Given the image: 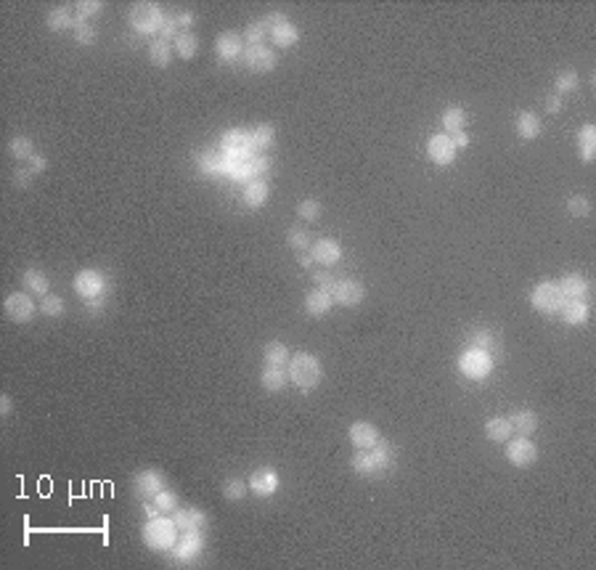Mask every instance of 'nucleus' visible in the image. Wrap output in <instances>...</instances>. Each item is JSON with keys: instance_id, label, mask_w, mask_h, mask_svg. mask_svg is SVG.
Here are the masks:
<instances>
[{"instance_id": "f257e3e1", "label": "nucleus", "mask_w": 596, "mask_h": 570, "mask_svg": "<svg viewBox=\"0 0 596 570\" xmlns=\"http://www.w3.org/2000/svg\"><path fill=\"white\" fill-rule=\"evenodd\" d=\"M286 374H289V382L297 385L303 393H310L324 380V366L313 353H294L286 364Z\"/></svg>"}, {"instance_id": "f03ea898", "label": "nucleus", "mask_w": 596, "mask_h": 570, "mask_svg": "<svg viewBox=\"0 0 596 570\" xmlns=\"http://www.w3.org/2000/svg\"><path fill=\"white\" fill-rule=\"evenodd\" d=\"M143 541L157 549V552H170L173 544L178 541V528L173 520L162 518H149V522L143 525Z\"/></svg>"}, {"instance_id": "7ed1b4c3", "label": "nucleus", "mask_w": 596, "mask_h": 570, "mask_svg": "<svg viewBox=\"0 0 596 570\" xmlns=\"http://www.w3.org/2000/svg\"><path fill=\"white\" fill-rule=\"evenodd\" d=\"M162 22H165V13L157 3H136L130 8V27L138 35H159Z\"/></svg>"}, {"instance_id": "20e7f679", "label": "nucleus", "mask_w": 596, "mask_h": 570, "mask_svg": "<svg viewBox=\"0 0 596 570\" xmlns=\"http://www.w3.org/2000/svg\"><path fill=\"white\" fill-rule=\"evenodd\" d=\"M77 297H82L88 305H101L106 297V281L99 271H80L72 281Z\"/></svg>"}, {"instance_id": "39448f33", "label": "nucleus", "mask_w": 596, "mask_h": 570, "mask_svg": "<svg viewBox=\"0 0 596 570\" xmlns=\"http://www.w3.org/2000/svg\"><path fill=\"white\" fill-rule=\"evenodd\" d=\"M458 369H461V374L472 382L488 380V377H490V371H493V355L467 348L464 353L458 355Z\"/></svg>"}, {"instance_id": "423d86ee", "label": "nucleus", "mask_w": 596, "mask_h": 570, "mask_svg": "<svg viewBox=\"0 0 596 570\" xmlns=\"http://www.w3.org/2000/svg\"><path fill=\"white\" fill-rule=\"evenodd\" d=\"M530 303L538 313H544V316H554L559 313V308L565 303V297H562V292H559L557 281H541L538 287L533 290V297H530Z\"/></svg>"}, {"instance_id": "0eeeda50", "label": "nucleus", "mask_w": 596, "mask_h": 570, "mask_svg": "<svg viewBox=\"0 0 596 570\" xmlns=\"http://www.w3.org/2000/svg\"><path fill=\"white\" fill-rule=\"evenodd\" d=\"M202 546H204L202 531H183V536L173 544L170 552H173V560H175L178 565H189V562H194V560L199 557Z\"/></svg>"}, {"instance_id": "6e6552de", "label": "nucleus", "mask_w": 596, "mask_h": 570, "mask_svg": "<svg viewBox=\"0 0 596 570\" xmlns=\"http://www.w3.org/2000/svg\"><path fill=\"white\" fill-rule=\"evenodd\" d=\"M363 297H366V287L358 279H337L331 290L334 305H342V308H356L358 303H363Z\"/></svg>"}, {"instance_id": "1a4fd4ad", "label": "nucleus", "mask_w": 596, "mask_h": 570, "mask_svg": "<svg viewBox=\"0 0 596 570\" xmlns=\"http://www.w3.org/2000/svg\"><path fill=\"white\" fill-rule=\"evenodd\" d=\"M507 459L514 464V467H530V464H535V459H538V448H535V443L530 441V438H525V435H520V438H509L507 441Z\"/></svg>"}, {"instance_id": "9d476101", "label": "nucleus", "mask_w": 596, "mask_h": 570, "mask_svg": "<svg viewBox=\"0 0 596 570\" xmlns=\"http://www.w3.org/2000/svg\"><path fill=\"white\" fill-rule=\"evenodd\" d=\"M244 38H239L236 32H220L215 40V51H217V59L223 64H236L241 62V56H244Z\"/></svg>"}, {"instance_id": "9b49d317", "label": "nucleus", "mask_w": 596, "mask_h": 570, "mask_svg": "<svg viewBox=\"0 0 596 570\" xmlns=\"http://www.w3.org/2000/svg\"><path fill=\"white\" fill-rule=\"evenodd\" d=\"M456 146H453V141L448 133H437V136H432L430 143H427V154H430V159L435 165L440 167H448L453 159H456Z\"/></svg>"}, {"instance_id": "f8f14e48", "label": "nucleus", "mask_w": 596, "mask_h": 570, "mask_svg": "<svg viewBox=\"0 0 596 570\" xmlns=\"http://www.w3.org/2000/svg\"><path fill=\"white\" fill-rule=\"evenodd\" d=\"M247 485H249V491H254L257 496L268 499V496H273L279 491V485H281L279 472L273 467H257L252 475H249V483H247Z\"/></svg>"}, {"instance_id": "ddd939ff", "label": "nucleus", "mask_w": 596, "mask_h": 570, "mask_svg": "<svg viewBox=\"0 0 596 570\" xmlns=\"http://www.w3.org/2000/svg\"><path fill=\"white\" fill-rule=\"evenodd\" d=\"M3 308H6V316L11 318V321H16V324H24V321H29V318L35 316V303H32V297L24 294V292L8 294Z\"/></svg>"}, {"instance_id": "4468645a", "label": "nucleus", "mask_w": 596, "mask_h": 570, "mask_svg": "<svg viewBox=\"0 0 596 570\" xmlns=\"http://www.w3.org/2000/svg\"><path fill=\"white\" fill-rule=\"evenodd\" d=\"M241 64L252 72H270L276 66V53L266 48V45H247L244 48V56H241Z\"/></svg>"}, {"instance_id": "2eb2a0df", "label": "nucleus", "mask_w": 596, "mask_h": 570, "mask_svg": "<svg viewBox=\"0 0 596 570\" xmlns=\"http://www.w3.org/2000/svg\"><path fill=\"white\" fill-rule=\"evenodd\" d=\"M307 252H310L313 263H318V266H334V263L342 260V247H340V241L329 239V236L313 241Z\"/></svg>"}, {"instance_id": "dca6fc26", "label": "nucleus", "mask_w": 596, "mask_h": 570, "mask_svg": "<svg viewBox=\"0 0 596 570\" xmlns=\"http://www.w3.org/2000/svg\"><path fill=\"white\" fill-rule=\"evenodd\" d=\"M133 485H136V494H138L143 501H146V499H154L159 491H165L167 488L162 472H157V469H143V472H138V475L133 478Z\"/></svg>"}, {"instance_id": "f3484780", "label": "nucleus", "mask_w": 596, "mask_h": 570, "mask_svg": "<svg viewBox=\"0 0 596 570\" xmlns=\"http://www.w3.org/2000/svg\"><path fill=\"white\" fill-rule=\"evenodd\" d=\"M347 438H350V443L356 446V448H371L374 443H379L381 441L379 427H377V425H371V422H363V419L350 425Z\"/></svg>"}, {"instance_id": "a211bd4d", "label": "nucleus", "mask_w": 596, "mask_h": 570, "mask_svg": "<svg viewBox=\"0 0 596 570\" xmlns=\"http://www.w3.org/2000/svg\"><path fill=\"white\" fill-rule=\"evenodd\" d=\"M467 348L493 355L501 350V337H498V332L495 329H474L470 337H467Z\"/></svg>"}, {"instance_id": "6ab92c4d", "label": "nucleus", "mask_w": 596, "mask_h": 570, "mask_svg": "<svg viewBox=\"0 0 596 570\" xmlns=\"http://www.w3.org/2000/svg\"><path fill=\"white\" fill-rule=\"evenodd\" d=\"M173 522L178 531H204L207 528V515L196 507L175 509L173 512Z\"/></svg>"}, {"instance_id": "aec40b11", "label": "nucleus", "mask_w": 596, "mask_h": 570, "mask_svg": "<svg viewBox=\"0 0 596 570\" xmlns=\"http://www.w3.org/2000/svg\"><path fill=\"white\" fill-rule=\"evenodd\" d=\"M557 287L565 300H586L588 297V281L581 273H565L557 281Z\"/></svg>"}, {"instance_id": "412c9836", "label": "nucleus", "mask_w": 596, "mask_h": 570, "mask_svg": "<svg viewBox=\"0 0 596 570\" xmlns=\"http://www.w3.org/2000/svg\"><path fill=\"white\" fill-rule=\"evenodd\" d=\"M331 305H334V300H331V292L313 290V292H307V294H305V313H307L310 318L326 316V313L331 311Z\"/></svg>"}, {"instance_id": "4be33fe9", "label": "nucleus", "mask_w": 596, "mask_h": 570, "mask_svg": "<svg viewBox=\"0 0 596 570\" xmlns=\"http://www.w3.org/2000/svg\"><path fill=\"white\" fill-rule=\"evenodd\" d=\"M268 194H270V189H268L266 180H249V183H244L241 199L249 210H260L268 202Z\"/></svg>"}, {"instance_id": "5701e85b", "label": "nucleus", "mask_w": 596, "mask_h": 570, "mask_svg": "<svg viewBox=\"0 0 596 570\" xmlns=\"http://www.w3.org/2000/svg\"><path fill=\"white\" fill-rule=\"evenodd\" d=\"M289 382V374L284 366H263L260 371V385L266 387L268 393H281Z\"/></svg>"}, {"instance_id": "b1692460", "label": "nucleus", "mask_w": 596, "mask_h": 570, "mask_svg": "<svg viewBox=\"0 0 596 570\" xmlns=\"http://www.w3.org/2000/svg\"><path fill=\"white\" fill-rule=\"evenodd\" d=\"M559 316L565 318L572 327H581L588 321V303L586 300H565L559 308Z\"/></svg>"}, {"instance_id": "393cba45", "label": "nucleus", "mask_w": 596, "mask_h": 570, "mask_svg": "<svg viewBox=\"0 0 596 570\" xmlns=\"http://www.w3.org/2000/svg\"><path fill=\"white\" fill-rule=\"evenodd\" d=\"M509 422H511V432H517V435H533L535 430H538V414L535 411H530V408H520V411H514L511 417H509Z\"/></svg>"}, {"instance_id": "a878e982", "label": "nucleus", "mask_w": 596, "mask_h": 570, "mask_svg": "<svg viewBox=\"0 0 596 570\" xmlns=\"http://www.w3.org/2000/svg\"><path fill=\"white\" fill-rule=\"evenodd\" d=\"M514 127H517V136H520L522 141H535L541 136V120H538L533 112H528V109L517 114Z\"/></svg>"}, {"instance_id": "bb28decb", "label": "nucleus", "mask_w": 596, "mask_h": 570, "mask_svg": "<svg viewBox=\"0 0 596 570\" xmlns=\"http://www.w3.org/2000/svg\"><path fill=\"white\" fill-rule=\"evenodd\" d=\"M350 467L361 478H379V469L374 464V456H371L368 448H356V454L350 459Z\"/></svg>"}, {"instance_id": "cd10ccee", "label": "nucleus", "mask_w": 596, "mask_h": 570, "mask_svg": "<svg viewBox=\"0 0 596 570\" xmlns=\"http://www.w3.org/2000/svg\"><path fill=\"white\" fill-rule=\"evenodd\" d=\"M22 284H24L27 292H32V294H40V297H45V294H51V281L48 276L38 271V268H27L24 273H22Z\"/></svg>"}, {"instance_id": "c85d7f7f", "label": "nucleus", "mask_w": 596, "mask_h": 570, "mask_svg": "<svg viewBox=\"0 0 596 570\" xmlns=\"http://www.w3.org/2000/svg\"><path fill=\"white\" fill-rule=\"evenodd\" d=\"M289 358H292V355H289V348L279 340H270L266 348H263V364H266V366H284L286 369Z\"/></svg>"}, {"instance_id": "c756f323", "label": "nucleus", "mask_w": 596, "mask_h": 570, "mask_svg": "<svg viewBox=\"0 0 596 570\" xmlns=\"http://www.w3.org/2000/svg\"><path fill=\"white\" fill-rule=\"evenodd\" d=\"M270 38H273V43H276L279 48H292L294 43L300 40V29H297L289 19H284L281 24H276L270 29Z\"/></svg>"}, {"instance_id": "7c9ffc66", "label": "nucleus", "mask_w": 596, "mask_h": 570, "mask_svg": "<svg viewBox=\"0 0 596 570\" xmlns=\"http://www.w3.org/2000/svg\"><path fill=\"white\" fill-rule=\"evenodd\" d=\"M485 435L493 441V443H507L511 438V422L504 417H493L485 422Z\"/></svg>"}, {"instance_id": "2f4dec72", "label": "nucleus", "mask_w": 596, "mask_h": 570, "mask_svg": "<svg viewBox=\"0 0 596 570\" xmlns=\"http://www.w3.org/2000/svg\"><path fill=\"white\" fill-rule=\"evenodd\" d=\"M252 133V146L254 152H268L270 146H273V141H276V127L270 125V122H260V125L249 130Z\"/></svg>"}, {"instance_id": "473e14b6", "label": "nucleus", "mask_w": 596, "mask_h": 570, "mask_svg": "<svg viewBox=\"0 0 596 570\" xmlns=\"http://www.w3.org/2000/svg\"><path fill=\"white\" fill-rule=\"evenodd\" d=\"M8 154H11L13 159H19V162H29L32 157H35V146H32V138H27V136H13L8 141Z\"/></svg>"}, {"instance_id": "72a5a7b5", "label": "nucleus", "mask_w": 596, "mask_h": 570, "mask_svg": "<svg viewBox=\"0 0 596 570\" xmlns=\"http://www.w3.org/2000/svg\"><path fill=\"white\" fill-rule=\"evenodd\" d=\"M440 120H443L445 133H448V136H453V133H461L464 125H467V112H464L461 106H448Z\"/></svg>"}, {"instance_id": "f704fd0d", "label": "nucleus", "mask_w": 596, "mask_h": 570, "mask_svg": "<svg viewBox=\"0 0 596 570\" xmlns=\"http://www.w3.org/2000/svg\"><path fill=\"white\" fill-rule=\"evenodd\" d=\"M149 62H152L154 66H162V69H165L167 64L173 62V43L152 40V45H149Z\"/></svg>"}, {"instance_id": "c9c22d12", "label": "nucleus", "mask_w": 596, "mask_h": 570, "mask_svg": "<svg viewBox=\"0 0 596 570\" xmlns=\"http://www.w3.org/2000/svg\"><path fill=\"white\" fill-rule=\"evenodd\" d=\"M578 143H581V157L583 162H594V152H596V127L594 125H583L581 133H578Z\"/></svg>"}, {"instance_id": "e433bc0d", "label": "nucleus", "mask_w": 596, "mask_h": 570, "mask_svg": "<svg viewBox=\"0 0 596 570\" xmlns=\"http://www.w3.org/2000/svg\"><path fill=\"white\" fill-rule=\"evenodd\" d=\"M48 27H51L53 32L72 29V27H75V16H72V11H69V8L56 6V8H51V13H48Z\"/></svg>"}, {"instance_id": "4c0bfd02", "label": "nucleus", "mask_w": 596, "mask_h": 570, "mask_svg": "<svg viewBox=\"0 0 596 570\" xmlns=\"http://www.w3.org/2000/svg\"><path fill=\"white\" fill-rule=\"evenodd\" d=\"M173 45H175V53H178L180 59H194L196 51H199V38L194 32H183V35L175 38Z\"/></svg>"}, {"instance_id": "58836bf2", "label": "nucleus", "mask_w": 596, "mask_h": 570, "mask_svg": "<svg viewBox=\"0 0 596 570\" xmlns=\"http://www.w3.org/2000/svg\"><path fill=\"white\" fill-rule=\"evenodd\" d=\"M72 38L80 43V45H93L96 38H99V32H96V27L85 22V19H77L75 16V27H72Z\"/></svg>"}, {"instance_id": "ea45409f", "label": "nucleus", "mask_w": 596, "mask_h": 570, "mask_svg": "<svg viewBox=\"0 0 596 570\" xmlns=\"http://www.w3.org/2000/svg\"><path fill=\"white\" fill-rule=\"evenodd\" d=\"M286 244L292 247L294 252H307L313 241H310V234H307L305 228L292 226V228H289V231H286Z\"/></svg>"}, {"instance_id": "a19ab883", "label": "nucleus", "mask_w": 596, "mask_h": 570, "mask_svg": "<svg viewBox=\"0 0 596 570\" xmlns=\"http://www.w3.org/2000/svg\"><path fill=\"white\" fill-rule=\"evenodd\" d=\"M321 213H324V207H321V202L313 199V197H307V199H303V202L297 204V215H300V220H305V223L318 220Z\"/></svg>"}, {"instance_id": "79ce46f5", "label": "nucleus", "mask_w": 596, "mask_h": 570, "mask_svg": "<svg viewBox=\"0 0 596 570\" xmlns=\"http://www.w3.org/2000/svg\"><path fill=\"white\" fill-rule=\"evenodd\" d=\"M554 88H557V96H565V93H572L578 88V72L575 69H562L554 80Z\"/></svg>"}, {"instance_id": "37998d69", "label": "nucleus", "mask_w": 596, "mask_h": 570, "mask_svg": "<svg viewBox=\"0 0 596 570\" xmlns=\"http://www.w3.org/2000/svg\"><path fill=\"white\" fill-rule=\"evenodd\" d=\"M266 35H270V32H268V24L263 19H257V22L247 24V29H244V43H247V45H263V38H266Z\"/></svg>"}, {"instance_id": "c03bdc74", "label": "nucleus", "mask_w": 596, "mask_h": 570, "mask_svg": "<svg viewBox=\"0 0 596 570\" xmlns=\"http://www.w3.org/2000/svg\"><path fill=\"white\" fill-rule=\"evenodd\" d=\"M152 501H154V507L159 509V515H173V512L178 509V499H175V494H173L170 488L159 491V494L154 496Z\"/></svg>"}, {"instance_id": "a18cd8bd", "label": "nucleus", "mask_w": 596, "mask_h": 570, "mask_svg": "<svg viewBox=\"0 0 596 570\" xmlns=\"http://www.w3.org/2000/svg\"><path fill=\"white\" fill-rule=\"evenodd\" d=\"M247 488H249V485H247L244 480H239V478H231V480L223 483V496H226L228 501H241V499L247 496Z\"/></svg>"}, {"instance_id": "49530a36", "label": "nucleus", "mask_w": 596, "mask_h": 570, "mask_svg": "<svg viewBox=\"0 0 596 570\" xmlns=\"http://www.w3.org/2000/svg\"><path fill=\"white\" fill-rule=\"evenodd\" d=\"M567 213L575 218L591 215V202H588V197H583V194H572L570 199H567Z\"/></svg>"}, {"instance_id": "de8ad7c7", "label": "nucleus", "mask_w": 596, "mask_h": 570, "mask_svg": "<svg viewBox=\"0 0 596 570\" xmlns=\"http://www.w3.org/2000/svg\"><path fill=\"white\" fill-rule=\"evenodd\" d=\"M75 8H77V19H93V16H99V13L103 11V3L101 0H80V3H75Z\"/></svg>"}, {"instance_id": "09e8293b", "label": "nucleus", "mask_w": 596, "mask_h": 570, "mask_svg": "<svg viewBox=\"0 0 596 570\" xmlns=\"http://www.w3.org/2000/svg\"><path fill=\"white\" fill-rule=\"evenodd\" d=\"M268 170H270V157L254 154L252 159H249V176H252V180H263V176H266Z\"/></svg>"}, {"instance_id": "8fccbe9b", "label": "nucleus", "mask_w": 596, "mask_h": 570, "mask_svg": "<svg viewBox=\"0 0 596 570\" xmlns=\"http://www.w3.org/2000/svg\"><path fill=\"white\" fill-rule=\"evenodd\" d=\"M40 311H43L45 316H61L64 300L59 297V294H45V297H43V305H40Z\"/></svg>"}, {"instance_id": "3c124183", "label": "nucleus", "mask_w": 596, "mask_h": 570, "mask_svg": "<svg viewBox=\"0 0 596 570\" xmlns=\"http://www.w3.org/2000/svg\"><path fill=\"white\" fill-rule=\"evenodd\" d=\"M313 284H316V290L331 292L334 290V284H337V279L331 276L329 271H316V273H313Z\"/></svg>"}, {"instance_id": "603ef678", "label": "nucleus", "mask_w": 596, "mask_h": 570, "mask_svg": "<svg viewBox=\"0 0 596 570\" xmlns=\"http://www.w3.org/2000/svg\"><path fill=\"white\" fill-rule=\"evenodd\" d=\"M32 178H35V173H32L29 167H16V170H13V183H16L19 189H27V186L32 183Z\"/></svg>"}, {"instance_id": "864d4df0", "label": "nucleus", "mask_w": 596, "mask_h": 570, "mask_svg": "<svg viewBox=\"0 0 596 570\" xmlns=\"http://www.w3.org/2000/svg\"><path fill=\"white\" fill-rule=\"evenodd\" d=\"M27 167H29V170H32V173L38 176V173H45V170H48V159H45L43 154L35 152V157H32V159L27 162Z\"/></svg>"}, {"instance_id": "5fc2aeb1", "label": "nucleus", "mask_w": 596, "mask_h": 570, "mask_svg": "<svg viewBox=\"0 0 596 570\" xmlns=\"http://www.w3.org/2000/svg\"><path fill=\"white\" fill-rule=\"evenodd\" d=\"M546 112H548V114H559V112H562V96L551 93V96L546 99Z\"/></svg>"}, {"instance_id": "6e6d98bb", "label": "nucleus", "mask_w": 596, "mask_h": 570, "mask_svg": "<svg viewBox=\"0 0 596 570\" xmlns=\"http://www.w3.org/2000/svg\"><path fill=\"white\" fill-rule=\"evenodd\" d=\"M451 141H453V146H456V149H467V146H470V136H467L464 130H461V133H453Z\"/></svg>"}, {"instance_id": "4d7b16f0", "label": "nucleus", "mask_w": 596, "mask_h": 570, "mask_svg": "<svg viewBox=\"0 0 596 570\" xmlns=\"http://www.w3.org/2000/svg\"><path fill=\"white\" fill-rule=\"evenodd\" d=\"M11 411H13L11 398H8V395H3V398H0V414H3V417H11Z\"/></svg>"}, {"instance_id": "13d9d810", "label": "nucleus", "mask_w": 596, "mask_h": 570, "mask_svg": "<svg viewBox=\"0 0 596 570\" xmlns=\"http://www.w3.org/2000/svg\"><path fill=\"white\" fill-rule=\"evenodd\" d=\"M310 263H313V257H310V252H297V266L310 268Z\"/></svg>"}]
</instances>
